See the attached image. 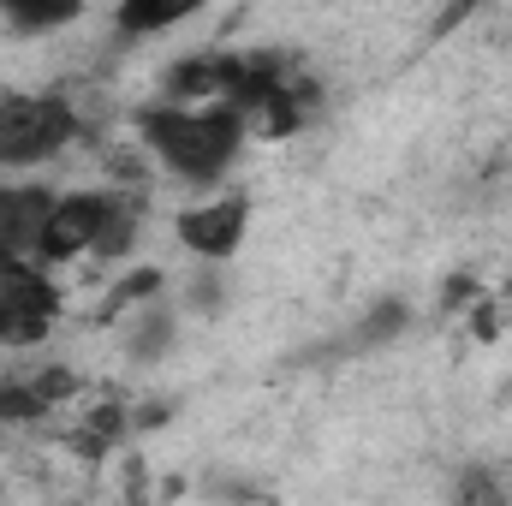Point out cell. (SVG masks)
<instances>
[{
	"mask_svg": "<svg viewBox=\"0 0 512 506\" xmlns=\"http://www.w3.org/2000/svg\"><path fill=\"white\" fill-rule=\"evenodd\" d=\"M54 215V197L36 185H0V262H30L42 251V227Z\"/></svg>",
	"mask_w": 512,
	"mask_h": 506,
	"instance_id": "cell-6",
	"label": "cell"
},
{
	"mask_svg": "<svg viewBox=\"0 0 512 506\" xmlns=\"http://www.w3.org/2000/svg\"><path fill=\"white\" fill-rule=\"evenodd\" d=\"M66 18H78V6H18L12 12V24H24V30H42V24H66Z\"/></svg>",
	"mask_w": 512,
	"mask_h": 506,
	"instance_id": "cell-12",
	"label": "cell"
},
{
	"mask_svg": "<svg viewBox=\"0 0 512 506\" xmlns=\"http://www.w3.org/2000/svg\"><path fill=\"white\" fill-rule=\"evenodd\" d=\"M239 84H245V54H191V60H179L167 72L173 108H197V102L233 108L239 102Z\"/></svg>",
	"mask_w": 512,
	"mask_h": 506,
	"instance_id": "cell-4",
	"label": "cell"
},
{
	"mask_svg": "<svg viewBox=\"0 0 512 506\" xmlns=\"http://www.w3.org/2000/svg\"><path fill=\"white\" fill-rule=\"evenodd\" d=\"M453 495H459V506H507V489L495 471H465Z\"/></svg>",
	"mask_w": 512,
	"mask_h": 506,
	"instance_id": "cell-10",
	"label": "cell"
},
{
	"mask_svg": "<svg viewBox=\"0 0 512 506\" xmlns=\"http://www.w3.org/2000/svg\"><path fill=\"white\" fill-rule=\"evenodd\" d=\"M78 137V114L60 96H0V167H30Z\"/></svg>",
	"mask_w": 512,
	"mask_h": 506,
	"instance_id": "cell-2",
	"label": "cell"
},
{
	"mask_svg": "<svg viewBox=\"0 0 512 506\" xmlns=\"http://www.w3.org/2000/svg\"><path fill=\"white\" fill-rule=\"evenodd\" d=\"M143 137H149V149H155L179 179L209 185V179H221L227 161L239 155L245 126H239L233 108H155V114H143Z\"/></svg>",
	"mask_w": 512,
	"mask_h": 506,
	"instance_id": "cell-1",
	"label": "cell"
},
{
	"mask_svg": "<svg viewBox=\"0 0 512 506\" xmlns=\"http://www.w3.org/2000/svg\"><path fill=\"white\" fill-rule=\"evenodd\" d=\"M48 405H42V393H36V381H0V423H30V417H42Z\"/></svg>",
	"mask_w": 512,
	"mask_h": 506,
	"instance_id": "cell-8",
	"label": "cell"
},
{
	"mask_svg": "<svg viewBox=\"0 0 512 506\" xmlns=\"http://www.w3.org/2000/svg\"><path fill=\"white\" fill-rule=\"evenodd\" d=\"M102 221H108V197H66L54 203L48 227H42V262H72V256H90L102 245Z\"/></svg>",
	"mask_w": 512,
	"mask_h": 506,
	"instance_id": "cell-5",
	"label": "cell"
},
{
	"mask_svg": "<svg viewBox=\"0 0 512 506\" xmlns=\"http://www.w3.org/2000/svg\"><path fill=\"white\" fill-rule=\"evenodd\" d=\"M120 429H126V411H120V405H102V411L84 423V435H78V453H90V459H96V453H108V447L120 441Z\"/></svg>",
	"mask_w": 512,
	"mask_h": 506,
	"instance_id": "cell-9",
	"label": "cell"
},
{
	"mask_svg": "<svg viewBox=\"0 0 512 506\" xmlns=\"http://www.w3.org/2000/svg\"><path fill=\"white\" fill-rule=\"evenodd\" d=\"M60 316V292L30 262H0V346H36L48 340Z\"/></svg>",
	"mask_w": 512,
	"mask_h": 506,
	"instance_id": "cell-3",
	"label": "cell"
},
{
	"mask_svg": "<svg viewBox=\"0 0 512 506\" xmlns=\"http://www.w3.org/2000/svg\"><path fill=\"white\" fill-rule=\"evenodd\" d=\"M179 18H191V6H126L120 12V30H167Z\"/></svg>",
	"mask_w": 512,
	"mask_h": 506,
	"instance_id": "cell-11",
	"label": "cell"
},
{
	"mask_svg": "<svg viewBox=\"0 0 512 506\" xmlns=\"http://www.w3.org/2000/svg\"><path fill=\"white\" fill-rule=\"evenodd\" d=\"M245 221H251L245 197H215V203H197V209L179 215V239L197 256H233L239 239H245Z\"/></svg>",
	"mask_w": 512,
	"mask_h": 506,
	"instance_id": "cell-7",
	"label": "cell"
}]
</instances>
